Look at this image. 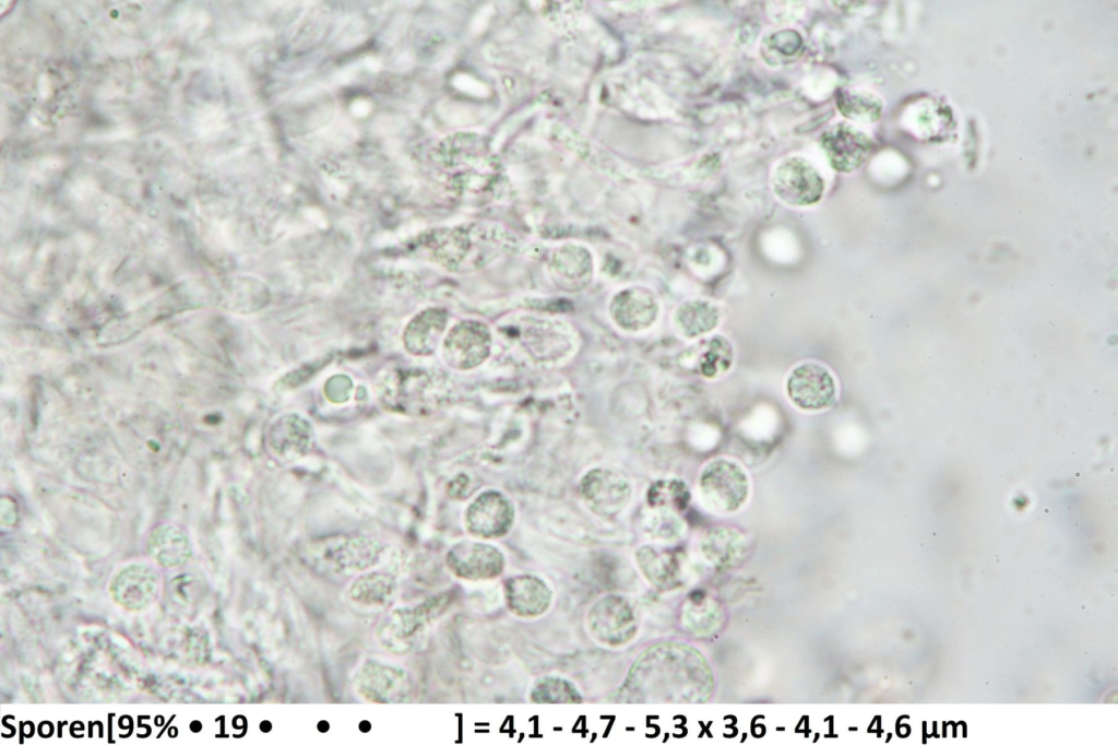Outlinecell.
Segmentation results:
<instances>
[{
  "mask_svg": "<svg viewBox=\"0 0 1118 745\" xmlns=\"http://www.w3.org/2000/svg\"><path fill=\"white\" fill-rule=\"evenodd\" d=\"M713 690V671L701 651L666 641L640 654L618 696L622 702L704 703Z\"/></svg>",
  "mask_w": 1118,
  "mask_h": 745,
  "instance_id": "1",
  "label": "cell"
},
{
  "mask_svg": "<svg viewBox=\"0 0 1118 745\" xmlns=\"http://www.w3.org/2000/svg\"><path fill=\"white\" fill-rule=\"evenodd\" d=\"M373 386L381 407L407 416L429 415L445 405L451 395L449 379L442 371L413 364L385 366Z\"/></svg>",
  "mask_w": 1118,
  "mask_h": 745,
  "instance_id": "2",
  "label": "cell"
},
{
  "mask_svg": "<svg viewBox=\"0 0 1118 745\" xmlns=\"http://www.w3.org/2000/svg\"><path fill=\"white\" fill-rule=\"evenodd\" d=\"M701 505L715 515H733L748 502L751 480L746 469L736 460L716 457L701 469L697 483Z\"/></svg>",
  "mask_w": 1118,
  "mask_h": 745,
  "instance_id": "3",
  "label": "cell"
},
{
  "mask_svg": "<svg viewBox=\"0 0 1118 745\" xmlns=\"http://www.w3.org/2000/svg\"><path fill=\"white\" fill-rule=\"evenodd\" d=\"M785 393L797 410L819 413L834 405L838 386L833 372L816 360L795 365L785 379Z\"/></svg>",
  "mask_w": 1118,
  "mask_h": 745,
  "instance_id": "4",
  "label": "cell"
},
{
  "mask_svg": "<svg viewBox=\"0 0 1118 745\" xmlns=\"http://www.w3.org/2000/svg\"><path fill=\"white\" fill-rule=\"evenodd\" d=\"M380 552V545L369 537L345 535L313 543L308 549V558L319 570L342 575L372 566Z\"/></svg>",
  "mask_w": 1118,
  "mask_h": 745,
  "instance_id": "5",
  "label": "cell"
},
{
  "mask_svg": "<svg viewBox=\"0 0 1118 745\" xmlns=\"http://www.w3.org/2000/svg\"><path fill=\"white\" fill-rule=\"evenodd\" d=\"M771 185L785 204L806 208L817 204L824 192V180L812 163L801 156L783 158L774 167Z\"/></svg>",
  "mask_w": 1118,
  "mask_h": 745,
  "instance_id": "6",
  "label": "cell"
},
{
  "mask_svg": "<svg viewBox=\"0 0 1118 745\" xmlns=\"http://www.w3.org/2000/svg\"><path fill=\"white\" fill-rule=\"evenodd\" d=\"M491 342V332L486 323L474 319L461 320L442 341V358L453 369L469 370L489 357Z\"/></svg>",
  "mask_w": 1118,
  "mask_h": 745,
  "instance_id": "7",
  "label": "cell"
},
{
  "mask_svg": "<svg viewBox=\"0 0 1118 745\" xmlns=\"http://www.w3.org/2000/svg\"><path fill=\"white\" fill-rule=\"evenodd\" d=\"M581 496L586 506L603 517L621 512L631 497V485L621 472L610 468L590 470L580 483Z\"/></svg>",
  "mask_w": 1118,
  "mask_h": 745,
  "instance_id": "8",
  "label": "cell"
},
{
  "mask_svg": "<svg viewBox=\"0 0 1118 745\" xmlns=\"http://www.w3.org/2000/svg\"><path fill=\"white\" fill-rule=\"evenodd\" d=\"M531 326H516L515 342L536 362L550 363L564 358L572 348L571 333L560 321L532 319Z\"/></svg>",
  "mask_w": 1118,
  "mask_h": 745,
  "instance_id": "9",
  "label": "cell"
},
{
  "mask_svg": "<svg viewBox=\"0 0 1118 745\" xmlns=\"http://www.w3.org/2000/svg\"><path fill=\"white\" fill-rule=\"evenodd\" d=\"M592 635L599 642L618 647L632 639L637 629L630 604L619 596H606L592 608L587 618Z\"/></svg>",
  "mask_w": 1118,
  "mask_h": 745,
  "instance_id": "10",
  "label": "cell"
},
{
  "mask_svg": "<svg viewBox=\"0 0 1118 745\" xmlns=\"http://www.w3.org/2000/svg\"><path fill=\"white\" fill-rule=\"evenodd\" d=\"M821 149L830 166L840 173L856 170L867 158L871 140L868 135L846 121L838 122L823 132Z\"/></svg>",
  "mask_w": 1118,
  "mask_h": 745,
  "instance_id": "11",
  "label": "cell"
},
{
  "mask_svg": "<svg viewBox=\"0 0 1118 745\" xmlns=\"http://www.w3.org/2000/svg\"><path fill=\"white\" fill-rule=\"evenodd\" d=\"M467 531L480 539H496L511 529L514 508L510 499L497 490L478 495L465 511Z\"/></svg>",
  "mask_w": 1118,
  "mask_h": 745,
  "instance_id": "12",
  "label": "cell"
},
{
  "mask_svg": "<svg viewBox=\"0 0 1118 745\" xmlns=\"http://www.w3.org/2000/svg\"><path fill=\"white\" fill-rule=\"evenodd\" d=\"M354 686L361 697L374 702L401 701L411 688L403 669L376 660L360 665L354 676Z\"/></svg>",
  "mask_w": 1118,
  "mask_h": 745,
  "instance_id": "13",
  "label": "cell"
},
{
  "mask_svg": "<svg viewBox=\"0 0 1118 745\" xmlns=\"http://www.w3.org/2000/svg\"><path fill=\"white\" fill-rule=\"evenodd\" d=\"M449 569L456 576L467 580L490 579L503 569V555L492 545L462 541L456 543L447 554Z\"/></svg>",
  "mask_w": 1118,
  "mask_h": 745,
  "instance_id": "14",
  "label": "cell"
},
{
  "mask_svg": "<svg viewBox=\"0 0 1118 745\" xmlns=\"http://www.w3.org/2000/svg\"><path fill=\"white\" fill-rule=\"evenodd\" d=\"M314 441V433L308 419L296 413L277 417L270 426L266 442L270 451L278 459L292 462L307 456Z\"/></svg>",
  "mask_w": 1118,
  "mask_h": 745,
  "instance_id": "15",
  "label": "cell"
},
{
  "mask_svg": "<svg viewBox=\"0 0 1118 745\" xmlns=\"http://www.w3.org/2000/svg\"><path fill=\"white\" fill-rule=\"evenodd\" d=\"M159 590L157 571L146 564H131L122 568L110 583L115 601L131 611L150 606Z\"/></svg>",
  "mask_w": 1118,
  "mask_h": 745,
  "instance_id": "16",
  "label": "cell"
},
{
  "mask_svg": "<svg viewBox=\"0 0 1118 745\" xmlns=\"http://www.w3.org/2000/svg\"><path fill=\"white\" fill-rule=\"evenodd\" d=\"M610 314L620 328L627 331H641L656 321L659 303L656 295L647 288H627L615 296Z\"/></svg>",
  "mask_w": 1118,
  "mask_h": 745,
  "instance_id": "17",
  "label": "cell"
},
{
  "mask_svg": "<svg viewBox=\"0 0 1118 745\" xmlns=\"http://www.w3.org/2000/svg\"><path fill=\"white\" fill-rule=\"evenodd\" d=\"M637 563L647 581L657 589L671 590L686 580L687 564L677 551L645 545L637 552Z\"/></svg>",
  "mask_w": 1118,
  "mask_h": 745,
  "instance_id": "18",
  "label": "cell"
},
{
  "mask_svg": "<svg viewBox=\"0 0 1118 745\" xmlns=\"http://www.w3.org/2000/svg\"><path fill=\"white\" fill-rule=\"evenodd\" d=\"M449 321L442 307H428L416 314L402 334L405 351L417 357L429 356L437 350Z\"/></svg>",
  "mask_w": 1118,
  "mask_h": 745,
  "instance_id": "19",
  "label": "cell"
},
{
  "mask_svg": "<svg viewBox=\"0 0 1118 745\" xmlns=\"http://www.w3.org/2000/svg\"><path fill=\"white\" fill-rule=\"evenodd\" d=\"M746 537L736 529L715 527L706 530L698 543L701 558L716 569L738 566L747 553Z\"/></svg>",
  "mask_w": 1118,
  "mask_h": 745,
  "instance_id": "20",
  "label": "cell"
},
{
  "mask_svg": "<svg viewBox=\"0 0 1118 745\" xmlns=\"http://www.w3.org/2000/svg\"><path fill=\"white\" fill-rule=\"evenodd\" d=\"M722 320L721 307L707 298L682 301L673 315L675 331L686 340H697L713 332Z\"/></svg>",
  "mask_w": 1118,
  "mask_h": 745,
  "instance_id": "21",
  "label": "cell"
},
{
  "mask_svg": "<svg viewBox=\"0 0 1118 745\" xmlns=\"http://www.w3.org/2000/svg\"><path fill=\"white\" fill-rule=\"evenodd\" d=\"M680 620L683 629L691 636L706 638L722 627L724 612L714 599L705 593L695 592L683 602Z\"/></svg>",
  "mask_w": 1118,
  "mask_h": 745,
  "instance_id": "22",
  "label": "cell"
},
{
  "mask_svg": "<svg viewBox=\"0 0 1118 745\" xmlns=\"http://www.w3.org/2000/svg\"><path fill=\"white\" fill-rule=\"evenodd\" d=\"M506 599L510 610L516 615L534 617L543 614L549 606L550 592L540 579L519 576L506 584Z\"/></svg>",
  "mask_w": 1118,
  "mask_h": 745,
  "instance_id": "23",
  "label": "cell"
},
{
  "mask_svg": "<svg viewBox=\"0 0 1118 745\" xmlns=\"http://www.w3.org/2000/svg\"><path fill=\"white\" fill-rule=\"evenodd\" d=\"M148 552L160 566L173 568L186 564L192 548L183 531L175 525L163 524L150 535Z\"/></svg>",
  "mask_w": 1118,
  "mask_h": 745,
  "instance_id": "24",
  "label": "cell"
},
{
  "mask_svg": "<svg viewBox=\"0 0 1118 745\" xmlns=\"http://www.w3.org/2000/svg\"><path fill=\"white\" fill-rule=\"evenodd\" d=\"M444 600L433 598L412 608H400L392 613L385 625L386 636L396 641H405L418 631L438 614H440Z\"/></svg>",
  "mask_w": 1118,
  "mask_h": 745,
  "instance_id": "25",
  "label": "cell"
},
{
  "mask_svg": "<svg viewBox=\"0 0 1118 745\" xmlns=\"http://www.w3.org/2000/svg\"><path fill=\"white\" fill-rule=\"evenodd\" d=\"M697 368L706 379H717L728 372L734 363V350L723 335L704 340L697 354Z\"/></svg>",
  "mask_w": 1118,
  "mask_h": 745,
  "instance_id": "26",
  "label": "cell"
},
{
  "mask_svg": "<svg viewBox=\"0 0 1118 745\" xmlns=\"http://www.w3.org/2000/svg\"><path fill=\"white\" fill-rule=\"evenodd\" d=\"M395 581L386 572L370 571L359 576L350 586V599L365 606H382L394 595Z\"/></svg>",
  "mask_w": 1118,
  "mask_h": 745,
  "instance_id": "27",
  "label": "cell"
},
{
  "mask_svg": "<svg viewBox=\"0 0 1118 745\" xmlns=\"http://www.w3.org/2000/svg\"><path fill=\"white\" fill-rule=\"evenodd\" d=\"M645 533L662 543H674L686 532V524L676 511L652 508L643 519Z\"/></svg>",
  "mask_w": 1118,
  "mask_h": 745,
  "instance_id": "28",
  "label": "cell"
},
{
  "mask_svg": "<svg viewBox=\"0 0 1118 745\" xmlns=\"http://www.w3.org/2000/svg\"><path fill=\"white\" fill-rule=\"evenodd\" d=\"M837 107L840 113L851 120L871 122L879 117L881 104L868 92L843 90L837 96Z\"/></svg>",
  "mask_w": 1118,
  "mask_h": 745,
  "instance_id": "29",
  "label": "cell"
},
{
  "mask_svg": "<svg viewBox=\"0 0 1118 745\" xmlns=\"http://www.w3.org/2000/svg\"><path fill=\"white\" fill-rule=\"evenodd\" d=\"M689 499L688 486L678 478L659 480L647 492V502L651 508H663L677 512L687 507Z\"/></svg>",
  "mask_w": 1118,
  "mask_h": 745,
  "instance_id": "30",
  "label": "cell"
},
{
  "mask_svg": "<svg viewBox=\"0 0 1118 745\" xmlns=\"http://www.w3.org/2000/svg\"><path fill=\"white\" fill-rule=\"evenodd\" d=\"M352 391V382L346 376H334L325 383V394L332 402L340 403L348 400Z\"/></svg>",
  "mask_w": 1118,
  "mask_h": 745,
  "instance_id": "31",
  "label": "cell"
},
{
  "mask_svg": "<svg viewBox=\"0 0 1118 745\" xmlns=\"http://www.w3.org/2000/svg\"><path fill=\"white\" fill-rule=\"evenodd\" d=\"M190 728H191L192 731L199 732L202 729V725H201V723L199 721H193L191 723Z\"/></svg>",
  "mask_w": 1118,
  "mask_h": 745,
  "instance_id": "32",
  "label": "cell"
}]
</instances>
